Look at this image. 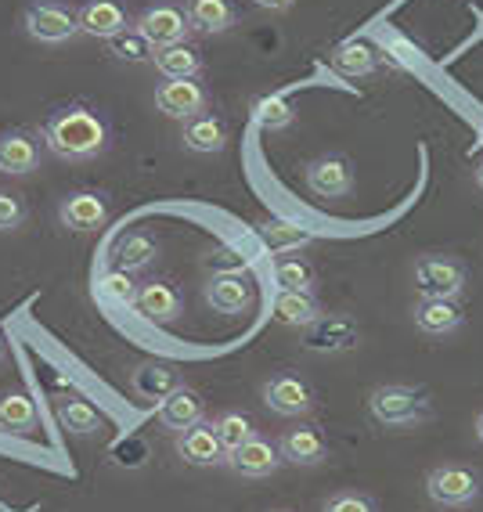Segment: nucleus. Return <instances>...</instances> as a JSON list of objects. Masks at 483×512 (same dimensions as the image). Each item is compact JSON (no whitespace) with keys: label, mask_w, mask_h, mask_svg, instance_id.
<instances>
[{"label":"nucleus","mask_w":483,"mask_h":512,"mask_svg":"<svg viewBox=\"0 0 483 512\" xmlns=\"http://www.w3.org/2000/svg\"><path fill=\"white\" fill-rule=\"evenodd\" d=\"M155 69L163 73V80H195L202 73V51L188 40L155 51Z\"/></svg>","instance_id":"25"},{"label":"nucleus","mask_w":483,"mask_h":512,"mask_svg":"<svg viewBox=\"0 0 483 512\" xmlns=\"http://www.w3.org/2000/svg\"><path fill=\"white\" fill-rule=\"evenodd\" d=\"M58 220L69 231H98L109 220V199L101 192H73L58 206Z\"/></svg>","instance_id":"13"},{"label":"nucleus","mask_w":483,"mask_h":512,"mask_svg":"<svg viewBox=\"0 0 483 512\" xmlns=\"http://www.w3.org/2000/svg\"><path fill=\"white\" fill-rule=\"evenodd\" d=\"M256 8H264V11H289L296 0H253Z\"/></svg>","instance_id":"40"},{"label":"nucleus","mask_w":483,"mask_h":512,"mask_svg":"<svg viewBox=\"0 0 483 512\" xmlns=\"http://www.w3.org/2000/svg\"><path fill=\"white\" fill-rule=\"evenodd\" d=\"M256 238H260V246L271 249L274 256H289V253H300L303 246L314 242V231L303 228V224H292V220H264L260 228H256Z\"/></svg>","instance_id":"22"},{"label":"nucleus","mask_w":483,"mask_h":512,"mask_svg":"<svg viewBox=\"0 0 483 512\" xmlns=\"http://www.w3.org/2000/svg\"><path fill=\"white\" fill-rule=\"evenodd\" d=\"M181 141L188 152H199V156L224 152V145H228V123L217 112H199V116L184 119Z\"/></svg>","instance_id":"18"},{"label":"nucleus","mask_w":483,"mask_h":512,"mask_svg":"<svg viewBox=\"0 0 483 512\" xmlns=\"http://www.w3.org/2000/svg\"><path fill=\"white\" fill-rule=\"evenodd\" d=\"M40 166V141L29 130H8L0 134V174L22 177Z\"/></svg>","instance_id":"17"},{"label":"nucleus","mask_w":483,"mask_h":512,"mask_svg":"<svg viewBox=\"0 0 483 512\" xmlns=\"http://www.w3.org/2000/svg\"><path fill=\"white\" fill-rule=\"evenodd\" d=\"M101 296H109L112 303H119V307H134L137 300V285L134 278H130V271H109V275L101 278Z\"/></svg>","instance_id":"36"},{"label":"nucleus","mask_w":483,"mask_h":512,"mask_svg":"<svg viewBox=\"0 0 483 512\" xmlns=\"http://www.w3.org/2000/svg\"><path fill=\"white\" fill-rule=\"evenodd\" d=\"M109 51L119 58V62H130V65L152 62V58H155V47L148 44V40L141 37V33H137L134 26L123 29V33H116V37L109 40Z\"/></svg>","instance_id":"33"},{"label":"nucleus","mask_w":483,"mask_h":512,"mask_svg":"<svg viewBox=\"0 0 483 512\" xmlns=\"http://www.w3.org/2000/svg\"><path fill=\"white\" fill-rule=\"evenodd\" d=\"M0 361H4V336H0Z\"/></svg>","instance_id":"43"},{"label":"nucleus","mask_w":483,"mask_h":512,"mask_svg":"<svg viewBox=\"0 0 483 512\" xmlns=\"http://www.w3.org/2000/svg\"><path fill=\"white\" fill-rule=\"evenodd\" d=\"M22 220H26V202H22L19 195L0 192V231L22 228Z\"/></svg>","instance_id":"39"},{"label":"nucleus","mask_w":483,"mask_h":512,"mask_svg":"<svg viewBox=\"0 0 483 512\" xmlns=\"http://www.w3.org/2000/svg\"><path fill=\"white\" fill-rule=\"evenodd\" d=\"M130 386L145 401H166L181 386V372L174 365H166V361H141L134 368V375H130Z\"/></svg>","instance_id":"21"},{"label":"nucleus","mask_w":483,"mask_h":512,"mask_svg":"<svg viewBox=\"0 0 483 512\" xmlns=\"http://www.w3.org/2000/svg\"><path fill=\"white\" fill-rule=\"evenodd\" d=\"M134 29L155 47V51H159V47L181 44L192 26H188V11L163 0V4H148V8L134 19Z\"/></svg>","instance_id":"6"},{"label":"nucleus","mask_w":483,"mask_h":512,"mask_svg":"<svg viewBox=\"0 0 483 512\" xmlns=\"http://www.w3.org/2000/svg\"><path fill=\"white\" fill-rule=\"evenodd\" d=\"M274 512H292V509H274Z\"/></svg>","instance_id":"44"},{"label":"nucleus","mask_w":483,"mask_h":512,"mask_svg":"<svg viewBox=\"0 0 483 512\" xmlns=\"http://www.w3.org/2000/svg\"><path fill=\"white\" fill-rule=\"evenodd\" d=\"M465 311L458 307V300H437V296H422L415 303V325L426 336H451L455 329H462Z\"/></svg>","instance_id":"20"},{"label":"nucleus","mask_w":483,"mask_h":512,"mask_svg":"<svg viewBox=\"0 0 483 512\" xmlns=\"http://www.w3.org/2000/svg\"><path fill=\"white\" fill-rule=\"evenodd\" d=\"M282 451H278V444L267 437H249L246 444L238 451H231L228 455V466L235 469L238 476H246V480H267V476H274L278 469H282Z\"/></svg>","instance_id":"10"},{"label":"nucleus","mask_w":483,"mask_h":512,"mask_svg":"<svg viewBox=\"0 0 483 512\" xmlns=\"http://www.w3.org/2000/svg\"><path fill=\"white\" fill-rule=\"evenodd\" d=\"M476 437L483 440V412H480V419H476Z\"/></svg>","instance_id":"41"},{"label":"nucleus","mask_w":483,"mask_h":512,"mask_svg":"<svg viewBox=\"0 0 483 512\" xmlns=\"http://www.w3.org/2000/svg\"><path fill=\"white\" fill-rule=\"evenodd\" d=\"M321 512H379V505L365 491H336L329 502L321 505Z\"/></svg>","instance_id":"37"},{"label":"nucleus","mask_w":483,"mask_h":512,"mask_svg":"<svg viewBox=\"0 0 483 512\" xmlns=\"http://www.w3.org/2000/svg\"><path fill=\"white\" fill-rule=\"evenodd\" d=\"M76 15H80L83 33H91V37H101V40H112L116 33L134 26L123 0H87Z\"/></svg>","instance_id":"14"},{"label":"nucleus","mask_w":483,"mask_h":512,"mask_svg":"<svg viewBox=\"0 0 483 512\" xmlns=\"http://www.w3.org/2000/svg\"><path fill=\"white\" fill-rule=\"evenodd\" d=\"M476 184H480V188H483V163L476 166Z\"/></svg>","instance_id":"42"},{"label":"nucleus","mask_w":483,"mask_h":512,"mask_svg":"<svg viewBox=\"0 0 483 512\" xmlns=\"http://www.w3.org/2000/svg\"><path fill=\"white\" fill-rule=\"evenodd\" d=\"M177 455H181L188 466H199V469H213L228 462V451L220 444L213 422H199L192 430L177 433Z\"/></svg>","instance_id":"11"},{"label":"nucleus","mask_w":483,"mask_h":512,"mask_svg":"<svg viewBox=\"0 0 483 512\" xmlns=\"http://www.w3.org/2000/svg\"><path fill=\"white\" fill-rule=\"evenodd\" d=\"M40 426L37 401L22 390H8L0 394V430L11 433V437H29V433Z\"/></svg>","instance_id":"23"},{"label":"nucleus","mask_w":483,"mask_h":512,"mask_svg":"<svg viewBox=\"0 0 483 512\" xmlns=\"http://www.w3.org/2000/svg\"><path fill=\"white\" fill-rule=\"evenodd\" d=\"M206 87L195 80H163L155 87V109L174 119H192L206 112Z\"/></svg>","instance_id":"12"},{"label":"nucleus","mask_w":483,"mask_h":512,"mask_svg":"<svg viewBox=\"0 0 483 512\" xmlns=\"http://www.w3.org/2000/svg\"><path fill=\"white\" fill-rule=\"evenodd\" d=\"M116 267L119 271H145L148 264H152L155 256H159V238L152 235V231H130V235H123L116 242Z\"/></svg>","instance_id":"28"},{"label":"nucleus","mask_w":483,"mask_h":512,"mask_svg":"<svg viewBox=\"0 0 483 512\" xmlns=\"http://www.w3.org/2000/svg\"><path fill=\"white\" fill-rule=\"evenodd\" d=\"M148 455H152V448H148V440H141V437L116 440L109 451L112 466H119V469H141L148 462Z\"/></svg>","instance_id":"35"},{"label":"nucleus","mask_w":483,"mask_h":512,"mask_svg":"<svg viewBox=\"0 0 483 512\" xmlns=\"http://www.w3.org/2000/svg\"><path fill=\"white\" fill-rule=\"evenodd\" d=\"M264 404L274 415L303 419L314 408V390L300 372H278L264 383Z\"/></svg>","instance_id":"7"},{"label":"nucleus","mask_w":483,"mask_h":512,"mask_svg":"<svg viewBox=\"0 0 483 512\" xmlns=\"http://www.w3.org/2000/svg\"><path fill=\"white\" fill-rule=\"evenodd\" d=\"M202 415H206V404L202 397L195 394L192 386H177L174 394L159 401V422H163V430H174V433H184L199 426Z\"/></svg>","instance_id":"19"},{"label":"nucleus","mask_w":483,"mask_h":512,"mask_svg":"<svg viewBox=\"0 0 483 512\" xmlns=\"http://www.w3.org/2000/svg\"><path fill=\"white\" fill-rule=\"evenodd\" d=\"M357 339H361V329L350 314H321L307 329L303 347L310 354H347V350L357 347Z\"/></svg>","instance_id":"8"},{"label":"nucleus","mask_w":483,"mask_h":512,"mask_svg":"<svg viewBox=\"0 0 483 512\" xmlns=\"http://www.w3.org/2000/svg\"><path fill=\"white\" fill-rule=\"evenodd\" d=\"M274 282L282 293H314V285H318V275H314V264H310L307 256H282L278 264H274Z\"/></svg>","instance_id":"30"},{"label":"nucleus","mask_w":483,"mask_h":512,"mask_svg":"<svg viewBox=\"0 0 483 512\" xmlns=\"http://www.w3.org/2000/svg\"><path fill=\"white\" fill-rule=\"evenodd\" d=\"M55 412H58V422H62V430L76 433V437H91V433H98L101 426H105L101 412L87 397H62V401L55 404Z\"/></svg>","instance_id":"29"},{"label":"nucleus","mask_w":483,"mask_h":512,"mask_svg":"<svg viewBox=\"0 0 483 512\" xmlns=\"http://www.w3.org/2000/svg\"><path fill=\"white\" fill-rule=\"evenodd\" d=\"M206 303L217 314H242L253 303V289L246 285L242 275H213V282L206 285Z\"/></svg>","instance_id":"24"},{"label":"nucleus","mask_w":483,"mask_h":512,"mask_svg":"<svg viewBox=\"0 0 483 512\" xmlns=\"http://www.w3.org/2000/svg\"><path fill=\"white\" fill-rule=\"evenodd\" d=\"M303 177H307V188L318 199H343V195L354 192V166H350L347 156H339V152L314 159Z\"/></svg>","instance_id":"9"},{"label":"nucleus","mask_w":483,"mask_h":512,"mask_svg":"<svg viewBox=\"0 0 483 512\" xmlns=\"http://www.w3.org/2000/svg\"><path fill=\"white\" fill-rule=\"evenodd\" d=\"M332 65H336L343 76H368L379 65V51H375L372 44H365V40H350V44L336 47L332 51Z\"/></svg>","instance_id":"31"},{"label":"nucleus","mask_w":483,"mask_h":512,"mask_svg":"<svg viewBox=\"0 0 483 512\" xmlns=\"http://www.w3.org/2000/svg\"><path fill=\"white\" fill-rule=\"evenodd\" d=\"M278 451L289 466H321L325 458H329V440L318 426H292L285 430V437L278 440Z\"/></svg>","instance_id":"15"},{"label":"nucleus","mask_w":483,"mask_h":512,"mask_svg":"<svg viewBox=\"0 0 483 512\" xmlns=\"http://www.w3.org/2000/svg\"><path fill=\"white\" fill-rule=\"evenodd\" d=\"M188 26L213 37V33H228L238 22V11L231 0H188Z\"/></svg>","instance_id":"26"},{"label":"nucleus","mask_w":483,"mask_h":512,"mask_svg":"<svg viewBox=\"0 0 483 512\" xmlns=\"http://www.w3.org/2000/svg\"><path fill=\"white\" fill-rule=\"evenodd\" d=\"M134 311L145 321H152V325H170V321L181 318V296H177L174 285L145 282V285H137Z\"/></svg>","instance_id":"16"},{"label":"nucleus","mask_w":483,"mask_h":512,"mask_svg":"<svg viewBox=\"0 0 483 512\" xmlns=\"http://www.w3.org/2000/svg\"><path fill=\"white\" fill-rule=\"evenodd\" d=\"M469 285V271L451 253H422L415 260V293L437 296V300H458Z\"/></svg>","instance_id":"4"},{"label":"nucleus","mask_w":483,"mask_h":512,"mask_svg":"<svg viewBox=\"0 0 483 512\" xmlns=\"http://www.w3.org/2000/svg\"><path fill=\"white\" fill-rule=\"evenodd\" d=\"M210 271L213 275H242V267H246V256L238 253V249L231 246H220L217 253H210Z\"/></svg>","instance_id":"38"},{"label":"nucleus","mask_w":483,"mask_h":512,"mask_svg":"<svg viewBox=\"0 0 483 512\" xmlns=\"http://www.w3.org/2000/svg\"><path fill=\"white\" fill-rule=\"evenodd\" d=\"M426 494L444 509H465L480 498V473L462 462H444L426 473Z\"/></svg>","instance_id":"5"},{"label":"nucleus","mask_w":483,"mask_h":512,"mask_svg":"<svg viewBox=\"0 0 483 512\" xmlns=\"http://www.w3.org/2000/svg\"><path fill=\"white\" fill-rule=\"evenodd\" d=\"M22 29L37 44H69L83 33L80 29V15H76L69 4L62 0H29L26 11H22Z\"/></svg>","instance_id":"3"},{"label":"nucleus","mask_w":483,"mask_h":512,"mask_svg":"<svg viewBox=\"0 0 483 512\" xmlns=\"http://www.w3.org/2000/svg\"><path fill=\"white\" fill-rule=\"evenodd\" d=\"M271 311H274V318L282 321V325H289V329H310V325L321 318V303L314 293H282V289H278Z\"/></svg>","instance_id":"27"},{"label":"nucleus","mask_w":483,"mask_h":512,"mask_svg":"<svg viewBox=\"0 0 483 512\" xmlns=\"http://www.w3.org/2000/svg\"><path fill=\"white\" fill-rule=\"evenodd\" d=\"M368 412L386 430H404V426H419V422L433 419V401L422 386L383 383L368 397Z\"/></svg>","instance_id":"2"},{"label":"nucleus","mask_w":483,"mask_h":512,"mask_svg":"<svg viewBox=\"0 0 483 512\" xmlns=\"http://www.w3.org/2000/svg\"><path fill=\"white\" fill-rule=\"evenodd\" d=\"M292 105L278 94H267V98H256L253 101V119L260 123L264 130H285L292 123Z\"/></svg>","instance_id":"34"},{"label":"nucleus","mask_w":483,"mask_h":512,"mask_svg":"<svg viewBox=\"0 0 483 512\" xmlns=\"http://www.w3.org/2000/svg\"><path fill=\"white\" fill-rule=\"evenodd\" d=\"M109 141V119L101 116L98 109H91V105H83V101L58 105L44 123V145L62 163H91V159L105 156Z\"/></svg>","instance_id":"1"},{"label":"nucleus","mask_w":483,"mask_h":512,"mask_svg":"<svg viewBox=\"0 0 483 512\" xmlns=\"http://www.w3.org/2000/svg\"><path fill=\"white\" fill-rule=\"evenodd\" d=\"M213 430H217V437H220V444H224V451H238L242 444H246L249 437H256V426H253V419H249L246 412H220L217 415V422H213Z\"/></svg>","instance_id":"32"}]
</instances>
